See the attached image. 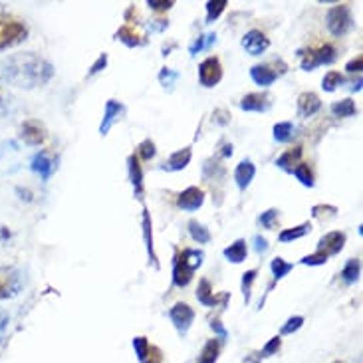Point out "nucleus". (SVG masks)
I'll list each match as a JSON object with an SVG mask.
<instances>
[{"label":"nucleus","mask_w":363,"mask_h":363,"mask_svg":"<svg viewBox=\"0 0 363 363\" xmlns=\"http://www.w3.org/2000/svg\"><path fill=\"white\" fill-rule=\"evenodd\" d=\"M362 276V262L357 258H350L342 270V280L345 284H355Z\"/></svg>","instance_id":"7c9ffc66"},{"label":"nucleus","mask_w":363,"mask_h":363,"mask_svg":"<svg viewBox=\"0 0 363 363\" xmlns=\"http://www.w3.org/2000/svg\"><path fill=\"white\" fill-rule=\"evenodd\" d=\"M8 114V104H6V100H4V95L0 94V115Z\"/></svg>","instance_id":"13d9d810"},{"label":"nucleus","mask_w":363,"mask_h":363,"mask_svg":"<svg viewBox=\"0 0 363 363\" xmlns=\"http://www.w3.org/2000/svg\"><path fill=\"white\" fill-rule=\"evenodd\" d=\"M107 62H109V56H107L105 52L100 54V56H97V60L90 66V72H88V76L92 78V76H95V73L104 72L105 68H107Z\"/></svg>","instance_id":"49530a36"},{"label":"nucleus","mask_w":363,"mask_h":363,"mask_svg":"<svg viewBox=\"0 0 363 363\" xmlns=\"http://www.w3.org/2000/svg\"><path fill=\"white\" fill-rule=\"evenodd\" d=\"M239 105L242 112H249V114H266L272 107V102L266 94H246L240 100Z\"/></svg>","instance_id":"f3484780"},{"label":"nucleus","mask_w":363,"mask_h":363,"mask_svg":"<svg viewBox=\"0 0 363 363\" xmlns=\"http://www.w3.org/2000/svg\"><path fill=\"white\" fill-rule=\"evenodd\" d=\"M282 347V338L280 335H274L272 340H270L264 347H262V352H260V355L262 357H272L274 353H278V350Z\"/></svg>","instance_id":"a18cd8bd"},{"label":"nucleus","mask_w":363,"mask_h":363,"mask_svg":"<svg viewBox=\"0 0 363 363\" xmlns=\"http://www.w3.org/2000/svg\"><path fill=\"white\" fill-rule=\"evenodd\" d=\"M345 232L342 230H332V232H326L322 239L318 240V250H322L326 252L328 256H335V254H340L345 246Z\"/></svg>","instance_id":"2eb2a0df"},{"label":"nucleus","mask_w":363,"mask_h":363,"mask_svg":"<svg viewBox=\"0 0 363 363\" xmlns=\"http://www.w3.org/2000/svg\"><path fill=\"white\" fill-rule=\"evenodd\" d=\"M8 320H11V318H8V314L0 310V335H2V332L6 330V326H8Z\"/></svg>","instance_id":"4d7b16f0"},{"label":"nucleus","mask_w":363,"mask_h":363,"mask_svg":"<svg viewBox=\"0 0 363 363\" xmlns=\"http://www.w3.org/2000/svg\"><path fill=\"white\" fill-rule=\"evenodd\" d=\"M326 26L332 36H345L353 28V14L347 4H335L326 14Z\"/></svg>","instance_id":"39448f33"},{"label":"nucleus","mask_w":363,"mask_h":363,"mask_svg":"<svg viewBox=\"0 0 363 363\" xmlns=\"http://www.w3.org/2000/svg\"><path fill=\"white\" fill-rule=\"evenodd\" d=\"M149 347H151V343L147 342V338H143V335H137V338H133V350L139 362H143V359H145Z\"/></svg>","instance_id":"c03bdc74"},{"label":"nucleus","mask_w":363,"mask_h":363,"mask_svg":"<svg viewBox=\"0 0 363 363\" xmlns=\"http://www.w3.org/2000/svg\"><path fill=\"white\" fill-rule=\"evenodd\" d=\"M30 169L36 175H40L42 181H48L54 175V171H56V161H54L48 151H38L30 159Z\"/></svg>","instance_id":"dca6fc26"},{"label":"nucleus","mask_w":363,"mask_h":363,"mask_svg":"<svg viewBox=\"0 0 363 363\" xmlns=\"http://www.w3.org/2000/svg\"><path fill=\"white\" fill-rule=\"evenodd\" d=\"M210 330L217 333L220 342H222V343L227 342V338H229V332L225 330V326L220 323V320H213V322H210Z\"/></svg>","instance_id":"603ef678"},{"label":"nucleus","mask_w":363,"mask_h":363,"mask_svg":"<svg viewBox=\"0 0 363 363\" xmlns=\"http://www.w3.org/2000/svg\"><path fill=\"white\" fill-rule=\"evenodd\" d=\"M205 205V193L198 187H187L177 197V207L185 213H195Z\"/></svg>","instance_id":"ddd939ff"},{"label":"nucleus","mask_w":363,"mask_h":363,"mask_svg":"<svg viewBox=\"0 0 363 363\" xmlns=\"http://www.w3.org/2000/svg\"><path fill=\"white\" fill-rule=\"evenodd\" d=\"M292 175L296 177V179L300 181L304 187H308V189L316 187V181H314V171H311V167L308 165V163H300V165L292 171Z\"/></svg>","instance_id":"f704fd0d"},{"label":"nucleus","mask_w":363,"mask_h":363,"mask_svg":"<svg viewBox=\"0 0 363 363\" xmlns=\"http://www.w3.org/2000/svg\"><path fill=\"white\" fill-rule=\"evenodd\" d=\"M240 46L244 48V52L249 54V56H262L270 48V38L262 30L252 28V30H249L242 36Z\"/></svg>","instance_id":"9b49d317"},{"label":"nucleus","mask_w":363,"mask_h":363,"mask_svg":"<svg viewBox=\"0 0 363 363\" xmlns=\"http://www.w3.org/2000/svg\"><path fill=\"white\" fill-rule=\"evenodd\" d=\"M292 270H294V264L288 262V260H284L282 256H276V258H272V262H270V272H272L274 280H282V278H286Z\"/></svg>","instance_id":"2f4dec72"},{"label":"nucleus","mask_w":363,"mask_h":363,"mask_svg":"<svg viewBox=\"0 0 363 363\" xmlns=\"http://www.w3.org/2000/svg\"><path fill=\"white\" fill-rule=\"evenodd\" d=\"M332 115L333 117H353V115L357 114V105L353 102L352 97H345V100H340V102H335L332 104Z\"/></svg>","instance_id":"c756f323"},{"label":"nucleus","mask_w":363,"mask_h":363,"mask_svg":"<svg viewBox=\"0 0 363 363\" xmlns=\"http://www.w3.org/2000/svg\"><path fill=\"white\" fill-rule=\"evenodd\" d=\"M232 149H234V147H232V143H225V145L220 147V151H218V155L225 157V159H229V157H232V153H234Z\"/></svg>","instance_id":"6e6d98bb"},{"label":"nucleus","mask_w":363,"mask_h":363,"mask_svg":"<svg viewBox=\"0 0 363 363\" xmlns=\"http://www.w3.org/2000/svg\"><path fill=\"white\" fill-rule=\"evenodd\" d=\"M187 230L189 234H191V239L195 240V242H198V244H208V242L213 240L210 230H208L203 222H198V220H189Z\"/></svg>","instance_id":"c85d7f7f"},{"label":"nucleus","mask_w":363,"mask_h":363,"mask_svg":"<svg viewBox=\"0 0 363 363\" xmlns=\"http://www.w3.org/2000/svg\"><path fill=\"white\" fill-rule=\"evenodd\" d=\"M56 73V68L50 60L42 58L36 52H20L0 58V83L34 90L50 82Z\"/></svg>","instance_id":"f257e3e1"},{"label":"nucleus","mask_w":363,"mask_h":363,"mask_svg":"<svg viewBox=\"0 0 363 363\" xmlns=\"http://www.w3.org/2000/svg\"><path fill=\"white\" fill-rule=\"evenodd\" d=\"M135 155L139 161H151L153 157L157 155V147L155 143L151 141V139H143L139 145H137V151H135Z\"/></svg>","instance_id":"4c0bfd02"},{"label":"nucleus","mask_w":363,"mask_h":363,"mask_svg":"<svg viewBox=\"0 0 363 363\" xmlns=\"http://www.w3.org/2000/svg\"><path fill=\"white\" fill-rule=\"evenodd\" d=\"M278 218H280V210L278 208H268L264 210L258 217V222L262 225V229L272 230L276 225H278Z\"/></svg>","instance_id":"58836bf2"},{"label":"nucleus","mask_w":363,"mask_h":363,"mask_svg":"<svg viewBox=\"0 0 363 363\" xmlns=\"http://www.w3.org/2000/svg\"><path fill=\"white\" fill-rule=\"evenodd\" d=\"M343 83H345V78L342 76V72H328L326 76L322 78V90L323 92H328V94H333L338 88H342Z\"/></svg>","instance_id":"72a5a7b5"},{"label":"nucleus","mask_w":363,"mask_h":363,"mask_svg":"<svg viewBox=\"0 0 363 363\" xmlns=\"http://www.w3.org/2000/svg\"><path fill=\"white\" fill-rule=\"evenodd\" d=\"M229 6V2L227 0H208L207 2V24H210V22H215L225 12V8Z\"/></svg>","instance_id":"e433bc0d"},{"label":"nucleus","mask_w":363,"mask_h":363,"mask_svg":"<svg viewBox=\"0 0 363 363\" xmlns=\"http://www.w3.org/2000/svg\"><path fill=\"white\" fill-rule=\"evenodd\" d=\"M169 320L175 326L177 333L181 338H185L193 322H195V310L189 304H185V302H177L175 306L169 310Z\"/></svg>","instance_id":"0eeeda50"},{"label":"nucleus","mask_w":363,"mask_h":363,"mask_svg":"<svg viewBox=\"0 0 363 363\" xmlns=\"http://www.w3.org/2000/svg\"><path fill=\"white\" fill-rule=\"evenodd\" d=\"M220 347H222V342L218 338H213L208 340L203 350H201V355H198V363H217L218 355H220Z\"/></svg>","instance_id":"bb28decb"},{"label":"nucleus","mask_w":363,"mask_h":363,"mask_svg":"<svg viewBox=\"0 0 363 363\" xmlns=\"http://www.w3.org/2000/svg\"><path fill=\"white\" fill-rule=\"evenodd\" d=\"M229 292H222V294H215L213 292V286H210V282L207 278H203V280L198 282V288H197V300L198 304H203V306H207V308H213V306H217L220 304L222 308L227 306V302H229Z\"/></svg>","instance_id":"f8f14e48"},{"label":"nucleus","mask_w":363,"mask_h":363,"mask_svg":"<svg viewBox=\"0 0 363 363\" xmlns=\"http://www.w3.org/2000/svg\"><path fill=\"white\" fill-rule=\"evenodd\" d=\"M18 137L26 145L38 147L48 139V129H46V125L42 124L40 119H26L18 127Z\"/></svg>","instance_id":"6e6552de"},{"label":"nucleus","mask_w":363,"mask_h":363,"mask_svg":"<svg viewBox=\"0 0 363 363\" xmlns=\"http://www.w3.org/2000/svg\"><path fill=\"white\" fill-rule=\"evenodd\" d=\"M159 83L165 88V90H171L177 82H179V72L173 70V68H161V72L157 76Z\"/></svg>","instance_id":"a19ab883"},{"label":"nucleus","mask_w":363,"mask_h":363,"mask_svg":"<svg viewBox=\"0 0 363 363\" xmlns=\"http://www.w3.org/2000/svg\"><path fill=\"white\" fill-rule=\"evenodd\" d=\"M332 363H343V362H332Z\"/></svg>","instance_id":"680f3d73"},{"label":"nucleus","mask_w":363,"mask_h":363,"mask_svg":"<svg viewBox=\"0 0 363 363\" xmlns=\"http://www.w3.org/2000/svg\"><path fill=\"white\" fill-rule=\"evenodd\" d=\"M362 70H363V56H355V58H352L350 62L345 64V72L362 73Z\"/></svg>","instance_id":"3c124183"},{"label":"nucleus","mask_w":363,"mask_h":363,"mask_svg":"<svg viewBox=\"0 0 363 363\" xmlns=\"http://www.w3.org/2000/svg\"><path fill=\"white\" fill-rule=\"evenodd\" d=\"M205 262V252L197 249H185L183 252H179L173 260V284L177 288H187L195 270H198Z\"/></svg>","instance_id":"f03ea898"},{"label":"nucleus","mask_w":363,"mask_h":363,"mask_svg":"<svg viewBox=\"0 0 363 363\" xmlns=\"http://www.w3.org/2000/svg\"><path fill=\"white\" fill-rule=\"evenodd\" d=\"M302 163V147H294V149H288L284 151L278 159H276V167L286 171V173H292L296 167Z\"/></svg>","instance_id":"393cba45"},{"label":"nucleus","mask_w":363,"mask_h":363,"mask_svg":"<svg viewBox=\"0 0 363 363\" xmlns=\"http://www.w3.org/2000/svg\"><path fill=\"white\" fill-rule=\"evenodd\" d=\"M16 193H18V195H22V201H24V198H26V201H32V197H30V191H28V189H22V187H18L16 189Z\"/></svg>","instance_id":"bf43d9fd"},{"label":"nucleus","mask_w":363,"mask_h":363,"mask_svg":"<svg viewBox=\"0 0 363 363\" xmlns=\"http://www.w3.org/2000/svg\"><path fill=\"white\" fill-rule=\"evenodd\" d=\"M222 256L229 260L230 264H242L246 256H249V246H246V240L237 239L230 246L222 250Z\"/></svg>","instance_id":"b1692460"},{"label":"nucleus","mask_w":363,"mask_h":363,"mask_svg":"<svg viewBox=\"0 0 363 363\" xmlns=\"http://www.w3.org/2000/svg\"><path fill=\"white\" fill-rule=\"evenodd\" d=\"M250 78L260 88H270L272 83L278 80V72L270 64H256V66L250 68Z\"/></svg>","instance_id":"5701e85b"},{"label":"nucleus","mask_w":363,"mask_h":363,"mask_svg":"<svg viewBox=\"0 0 363 363\" xmlns=\"http://www.w3.org/2000/svg\"><path fill=\"white\" fill-rule=\"evenodd\" d=\"M175 46H177V44H171V46H163V56H169V52H171V50H173Z\"/></svg>","instance_id":"052dcab7"},{"label":"nucleus","mask_w":363,"mask_h":363,"mask_svg":"<svg viewBox=\"0 0 363 363\" xmlns=\"http://www.w3.org/2000/svg\"><path fill=\"white\" fill-rule=\"evenodd\" d=\"M115 40H119L121 44H125L127 48H141V46H145L147 44L145 36L137 30L133 24H124L119 30L115 32Z\"/></svg>","instance_id":"a211bd4d"},{"label":"nucleus","mask_w":363,"mask_h":363,"mask_svg":"<svg viewBox=\"0 0 363 363\" xmlns=\"http://www.w3.org/2000/svg\"><path fill=\"white\" fill-rule=\"evenodd\" d=\"M230 112L229 109H225V107H220V109H215V114H213V119H215V124L217 125H229L230 124Z\"/></svg>","instance_id":"09e8293b"},{"label":"nucleus","mask_w":363,"mask_h":363,"mask_svg":"<svg viewBox=\"0 0 363 363\" xmlns=\"http://www.w3.org/2000/svg\"><path fill=\"white\" fill-rule=\"evenodd\" d=\"M222 80V66L217 56H208L198 64V82L203 88H215Z\"/></svg>","instance_id":"1a4fd4ad"},{"label":"nucleus","mask_w":363,"mask_h":363,"mask_svg":"<svg viewBox=\"0 0 363 363\" xmlns=\"http://www.w3.org/2000/svg\"><path fill=\"white\" fill-rule=\"evenodd\" d=\"M24 288V276L14 266H0V300L16 298Z\"/></svg>","instance_id":"423d86ee"},{"label":"nucleus","mask_w":363,"mask_h":363,"mask_svg":"<svg viewBox=\"0 0 363 363\" xmlns=\"http://www.w3.org/2000/svg\"><path fill=\"white\" fill-rule=\"evenodd\" d=\"M141 363H163V353H161L159 347L151 345V347H149V352H147L145 359H143Z\"/></svg>","instance_id":"8fccbe9b"},{"label":"nucleus","mask_w":363,"mask_h":363,"mask_svg":"<svg viewBox=\"0 0 363 363\" xmlns=\"http://www.w3.org/2000/svg\"><path fill=\"white\" fill-rule=\"evenodd\" d=\"M296 107H298L300 117H311V115H316L322 109V100H320V95L314 94V92H304V94L298 95Z\"/></svg>","instance_id":"4be33fe9"},{"label":"nucleus","mask_w":363,"mask_h":363,"mask_svg":"<svg viewBox=\"0 0 363 363\" xmlns=\"http://www.w3.org/2000/svg\"><path fill=\"white\" fill-rule=\"evenodd\" d=\"M256 276H258V270H249V272L242 274L240 288H242V294H244V304H250V298H252V284L256 282Z\"/></svg>","instance_id":"c9c22d12"},{"label":"nucleus","mask_w":363,"mask_h":363,"mask_svg":"<svg viewBox=\"0 0 363 363\" xmlns=\"http://www.w3.org/2000/svg\"><path fill=\"white\" fill-rule=\"evenodd\" d=\"M127 171H129V181H131V187H133V197L137 201H143L145 195V187H143V169L137 155L127 157Z\"/></svg>","instance_id":"4468645a"},{"label":"nucleus","mask_w":363,"mask_h":363,"mask_svg":"<svg viewBox=\"0 0 363 363\" xmlns=\"http://www.w3.org/2000/svg\"><path fill=\"white\" fill-rule=\"evenodd\" d=\"M311 217L318 220H330V218L338 217V207L333 205H316L311 207Z\"/></svg>","instance_id":"ea45409f"},{"label":"nucleus","mask_w":363,"mask_h":363,"mask_svg":"<svg viewBox=\"0 0 363 363\" xmlns=\"http://www.w3.org/2000/svg\"><path fill=\"white\" fill-rule=\"evenodd\" d=\"M232 177H234V183H237L239 191H246L250 187V183L254 181V177H256V165L250 159H242L234 169Z\"/></svg>","instance_id":"412c9836"},{"label":"nucleus","mask_w":363,"mask_h":363,"mask_svg":"<svg viewBox=\"0 0 363 363\" xmlns=\"http://www.w3.org/2000/svg\"><path fill=\"white\" fill-rule=\"evenodd\" d=\"M272 137L276 143H288L292 137H294V124L292 121H280V124L274 125L272 129Z\"/></svg>","instance_id":"473e14b6"},{"label":"nucleus","mask_w":363,"mask_h":363,"mask_svg":"<svg viewBox=\"0 0 363 363\" xmlns=\"http://www.w3.org/2000/svg\"><path fill=\"white\" fill-rule=\"evenodd\" d=\"M328 260H330V256H328L326 252H322V250H316L314 254L304 256V258L300 260V264H304V266H323Z\"/></svg>","instance_id":"37998d69"},{"label":"nucleus","mask_w":363,"mask_h":363,"mask_svg":"<svg viewBox=\"0 0 363 363\" xmlns=\"http://www.w3.org/2000/svg\"><path fill=\"white\" fill-rule=\"evenodd\" d=\"M167 28H169V20H163V18L151 20V24H149V30L151 32H163Z\"/></svg>","instance_id":"5fc2aeb1"},{"label":"nucleus","mask_w":363,"mask_h":363,"mask_svg":"<svg viewBox=\"0 0 363 363\" xmlns=\"http://www.w3.org/2000/svg\"><path fill=\"white\" fill-rule=\"evenodd\" d=\"M147 6L155 12H169L175 6V2L173 0H147Z\"/></svg>","instance_id":"de8ad7c7"},{"label":"nucleus","mask_w":363,"mask_h":363,"mask_svg":"<svg viewBox=\"0 0 363 363\" xmlns=\"http://www.w3.org/2000/svg\"><path fill=\"white\" fill-rule=\"evenodd\" d=\"M308 232H311V222L310 220H306V222H302L298 227H292V229H284L280 230V234H278V240L284 242V244H288V242H294V240H300L304 239Z\"/></svg>","instance_id":"a878e982"},{"label":"nucleus","mask_w":363,"mask_h":363,"mask_svg":"<svg viewBox=\"0 0 363 363\" xmlns=\"http://www.w3.org/2000/svg\"><path fill=\"white\" fill-rule=\"evenodd\" d=\"M125 112H127V107H125L121 102H117V100H107L104 107V117H102V124H100V135L105 137V135L109 133V131L114 129V125L119 124V121L124 119Z\"/></svg>","instance_id":"9d476101"},{"label":"nucleus","mask_w":363,"mask_h":363,"mask_svg":"<svg viewBox=\"0 0 363 363\" xmlns=\"http://www.w3.org/2000/svg\"><path fill=\"white\" fill-rule=\"evenodd\" d=\"M300 66L304 72H314L316 68L326 66V64H333L338 58V50L332 44H322L318 48H310L306 52H300Z\"/></svg>","instance_id":"20e7f679"},{"label":"nucleus","mask_w":363,"mask_h":363,"mask_svg":"<svg viewBox=\"0 0 363 363\" xmlns=\"http://www.w3.org/2000/svg\"><path fill=\"white\" fill-rule=\"evenodd\" d=\"M28 38V26L14 16L0 14V52L18 46Z\"/></svg>","instance_id":"7ed1b4c3"},{"label":"nucleus","mask_w":363,"mask_h":363,"mask_svg":"<svg viewBox=\"0 0 363 363\" xmlns=\"http://www.w3.org/2000/svg\"><path fill=\"white\" fill-rule=\"evenodd\" d=\"M213 44H217V34H215V32L201 34L197 40L189 46V54L195 58V56H198L201 52H207V50H210V46H213Z\"/></svg>","instance_id":"cd10ccee"},{"label":"nucleus","mask_w":363,"mask_h":363,"mask_svg":"<svg viewBox=\"0 0 363 363\" xmlns=\"http://www.w3.org/2000/svg\"><path fill=\"white\" fill-rule=\"evenodd\" d=\"M191 159H193V149H191V147H183V149H179L175 153H171L169 159L163 161L161 169H163V171H169V173H177V171L187 169L189 163H191Z\"/></svg>","instance_id":"6ab92c4d"},{"label":"nucleus","mask_w":363,"mask_h":363,"mask_svg":"<svg viewBox=\"0 0 363 363\" xmlns=\"http://www.w3.org/2000/svg\"><path fill=\"white\" fill-rule=\"evenodd\" d=\"M252 242H254V250H256L258 254H264V252H268V240L264 239V237L256 234V237L252 239Z\"/></svg>","instance_id":"864d4df0"},{"label":"nucleus","mask_w":363,"mask_h":363,"mask_svg":"<svg viewBox=\"0 0 363 363\" xmlns=\"http://www.w3.org/2000/svg\"><path fill=\"white\" fill-rule=\"evenodd\" d=\"M141 229H143V240H145V249H147V256H149V262L159 270V260H157L155 244H153V222H151V215H149V210H147V208H143V215H141Z\"/></svg>","instance_id":"aec40b11"},{"label":"nucleus","mask_w":363,"mask_h":363,"mask_svg":"<svg viewBox=\"0 0 363 363\" xmlns=\"http://www.w3.org/2000/svg\"><path fill=\"white\" fill-rule=\"evenodd\" d=\"M302 326H304V316H292V318H288L286 322L282 323L280 338L282 335H292V333H296Z\"/></svg>","instance_id":"79ce46f5"}]
</instances>
